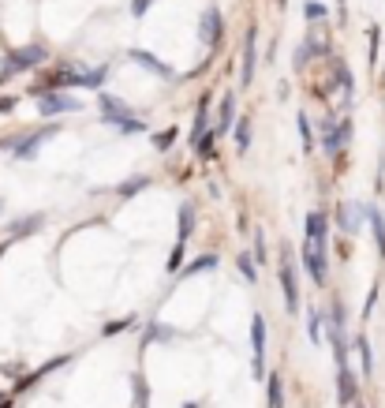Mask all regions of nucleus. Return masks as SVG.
<instances>
[{"label":"nucleus","instance_id":"obj_5","mask_svg":"<svg viewBox=\"0 0 385 408\" xmlns=\"http://www.w3.org/2000/svg\"><path fill=\"white\" fill-rule=\"evenodd\" d=\"M98 105H101V113H105V124H116L120 131L135 120V109H131L127 101L113 98V94H98Z\"/></svg>","mask_w":385,"mask_h":408},{"label":"nucleus","instance_id":"obj_37","mask_svg":"<svg viewBox=\"0 0 385 408\" xmlns=\"http://www.w3.org/2000/svg\"><path fill=\"white\" fill-rule=\"evenodd\" d=\"M370 64H378V26L370 30Z\"/></svg>","mask_w":385,"mask_h":408},{"label":"nucleus","instance_id":"obj_16","mask_svg":"<svg viewBox=\"0 0 385 408\" xmlns=\"http://www.w3.org/2000/svg\"><path fill=\"white\" fill-rule=\"evenodd\" d=\"M191 232H195V206H191V203H183V206H180V217H176V240H180V244H188V240H191Z\"/></svg>","mask_w":385,"mask_h":408},{"label":"nucleus","instance_id":"obj_11","mask_svg":"<svg viewBox=\"0 0 385 408\" xmlns=\"http://www.w3.org/2000/svg\"><path fill=\"white\" fill-rule=\"evenodd\" d=\"M360 221H367V206L363 203H344V206H337V225L344 229V232H360Z\"/></svg>","mask_w":385,"mask_h":408},{"label":"nucleus","instance_id":"obj_30","mask_svg":"<svg viewBox=\"0 0 385 408\" xmlns=\"http://www.w3.org/2000/svg\"><path fill=\"white\" fill-rule=\"evenodd\" d=\"M329 326H340V330H344V304H340V300H333V311H329Z\"/></svg>","mask_w":385,"mask_h":408},{"label":"nucleus","instance_id":"obj_26","mask_svg":"<svg viewBox=\"0 0 385 408\" xmlns=\"http://www.w3.org/2000/svg\"><path fill=\"white\" fill-rule=\"evenodd\" d=\"M146 183H150V176H135V180H124L120 188H116V195H124V199H131V195H139Z\"/></svg>","mask_w":385,"mask_h":408},{"label":"nucleus","instance_id":"obj_36","mask_svg":"<svg viewBox=\"0 0 385 408\" xmlns=\"http://www.w3.org/2000/svg\"><path fill=\"white\" fill-rule=\"evenodd\" d=\"M374 304H378V285H374V288H370V296H367V304H363V319H367V314H370V311H374Z\"/></svg>","mask_w":385,"mask_h":408},{"label":"nucleus","instance_id":"obj_15","mask_svg":"<svg viewBox=\"0 0 385 408\" xmlns=\"http://www.w3.org/2000/svg\"><path fill=\"white\" fill-rule=\"evenodd\" d=\"M236 120H240V116H236V98L232 94H224L221 98V113H217V135H224V131H232L236 128Z\"/></svg>","mask_w":385,"mask_h":408},{"label":"nucleus","instance_id":"obj_43","mask_svg":"<svg viewBox=\"0 0 385 408\" xmlns=\"http://www.w3.org/2000/svg\"><path fill=\"white\" fill-rule=\"evenodd\" d=\"M285 4H288V0H277V8H285Z\"/></svg>","mask_w":385,"mask_h":408},{"label":"nucleus","instance_id":"obj_8","mask_svg":"<svg viewBox=\"0 0 385 408\" xmlns=\"http://www.w3.org/2000/svg\"><path fill=\"white\" fill-rule=\"evenodd\" d=\"M57 131H60L57 124H45L42 131H34V135H23V139H19V147H16V157H23V162H30V157H34L38 150H42V142H45V139H52Z\"/></svg>","mask_w":385,"mask_h":408},{"label":"nucleus","instance_id":"obj_14","mask_svg":"<svg viewBox=\"0 0 385 408\" xmlns=\"http://www.w3.org/2000/svg\"><path fill=\"white\" fill-rule=\"evenodd\" d=\"M355 397H360V386H355V375L348 371V367H340V375H337V401H340V404H352Z\"/></svg>","mask_w":385,"mask_h":408},{"label":"nucleus","instance_id":"obj_39","mask_svg":"<svg viewBox=\"0 0 385 408\" xmlns=\"http://www.w3.org/2000/svg\"><path fill=\"white\" fill-rule=\"evenodd\" d=\"M154 0H135V4H131V11H135V16H146V8H150Z\"/></svg>","mask_w":385,"mask_h":408},{"label":"nucleus","instance_id":"obj_46","mask_svg":"<svg viewBox=\"0 0 385 408\" xmlns=\"http://www.w3.org/2000/svg\"><path fill=\"white\" fill-rule=\"evenodd\" d=\"M337 4H340V8H344V0H337Z\"/></svg>","mask_w":385,"mask_h":408},{"label":"nucleus","instance_id":"obj_45","mask_svg":"<svg viewBox=\"0 0 385 408\" xmlns=\"http://www.w3.org/2000/svg\"><path fill=\"white\" fill-rule=\"evenodd\" d=\"M0 408H11V401H8V404H0Z\"/></svg>","mask_w":385,"mask_h":408},{"label":"nucleus","instance_id":"obj_31","mask_svg":"<svg viewBox=\"0 0 385 408\" xmlns=\"http://www.w3.org/2000/svg\"><path fill=\"white\" fill-rule=\"evenodd\" d=\"M217 139H221V135H217V131H206V135H202V139H198V142H202V147H198V150H202V154L209 157V154H214V142H217Z\"/></svg>","mask_w":385,"mask_h":408},{"label":"nucleus","instance_id":"obj_17","mask_svg":"<svg viewBox=\"0 0 385 408\" xmlns=\"http://www.w3.org/2000/svg\"><path fill=\"white\" fill-rule=\"evenodd\" d=\"M209 131V94H202V101H198V113H195V124H191V139L198 142Z\"/></svg>","mask_w":385,"mask_h":408},{"label":"nucleus","instance_id":"obj_10","mask_svg":"<svg viewBox=\"0 0 385 408\" xmlns=\"http://www.w3.org/2000/svg\"><path fill=\"white\" fill-rule=\"evenodd\" d=\"M352 142V120L348 116H340V124H337V131H329V135H322V150L329 154V157H337L344 147Z\"/></svg>","mask_w":385,"mask_h":408},{"label":"nucleus","instance_id":"obj_29","mask_svg":"<svg viewBox=\"0 0 385 408\" xmlns=\"http://www.w3.org/2000/svg\"><path fill=\"white\" fill-rule=\"evenodd\" d=\"M172 142H176V128H165V131H161V135H157V139H154V147H157V150H168V147H172Z\"/></svg>","mask_w":385,"mask_h":408},{"label":"nucleus","instance_id":"obj_1","mask_svg":"<svg viewBox=\"0 0 385 408\" xmlns=\"http://www.w3.org/2000/svg\"><path fill=\"white\" fill-rule=\"evenodd\" d=\"M49 60V49L45 45H23V49H11L4 64H0V79H8V75H19L26 68H38V64H45Z\"/></svg>","mask_w":385,"mask_h":408},{"label":"nucleus","instance_id":"obj_7","mask_svg":"<svg viewBox=\"0 0 385 408\" xmlns=\"http://www.w3.org/2000/svg\"><path fill=\"white\" fill-rule=\"evenodd\" d=\"M303 232H307V240L326 247L329 244V214H322V210H311L307 217H303Z\"/></svg>","mask_w":385,"mask_h":408},{"label":"nucleus","instance_id":"obj_23","mask_svg":"<svg viewBox=\"0 0 385 408\" xmlns=\"http://www.w3.org/2000/svg\"><path fill=\"white\" fill-rule=\"evenodd\" d=\"M265 386H270V408H285V382H281V375H270V378H265Z\"/></svg>","mask_w":385,"mask_h":408},{"label":"nucleus","instance_id":"obj_2","mask_svg":"<svg viewBox=\"0 0 385 408\" xmlns=\"http://www.w3.org/2000/svg\"><path fill=\"white\" fill-rule=\"evenodd\" d=\"M303 270L311 273V281L314 285H329V255H326V247H318V244H303Z\"/></svg>","mask_w":385,"mask_h":408},{"label":"nucleus","instance_id":"obj_28","mask_svg":"<svg viewBox=\"0 0 385 408\" xmlns=\"http://www.w3.org/2000/svg\"><path fill=\"white\" fill-rule=\"evenodd\" d=\"M176 337V330H168V326H154V330H146V345H150V341H172Z\"/></svg>","mask_w":385,"mask_h":408},{"label":"nucleus","instance_id":"obj_25","mask_svg":"<svg viewBox=\"0 0 385 408\" xmlns=\"http://www.w3.org/2000/svg\"><path fill=\"white\" fill-rule=\"evenodd\" d=\"M236 266H240V273H243L247 281H258V259H255V255L240 251V259H236Z\"/></svg>","mask_w":385,"mask_h":408},{"label":"nucleus","instance_id":"obj_24","mask_svg":"<svg viewBox=\"0 0 385 408\" xmlns=\"http://www.w3.org/2000/svg\"><path fill=\"white\" fill-rule=\"evenodd\" d=\"M232 135H236V147L247 154V147H251V116H240V120H236Z\"/></svg>","mask_w":385,"mask_h":408},{"label":"nucleus","instance_id":"obj_6","mask_svg":"<svg viewBox=\"0 0 385 408\" xmlns=\"http://www.w3.org/2000/svg\"><path fill=\"white\" fill-rule=\"evenodd\" d=\"M255 68H258V26H247L243 38V64H240V86L255 83Z\"/></svg>","mask_w":385,"mask_h":408},{"label":"nucleus","instance_id":"obj_35","mask_svg":"<svg viewBox=\"0 0 385 408\" xmlns=\"http://www.w3.org/2000/svg\"><path fill=\"white\" fill-rule=\"evenodd\" d=\"M255 259L265 262V232H255Z\"/></svg>","mask_w":385,"mask_h":408},{"label":"nucleus","instance_id":"obj_34","mask_svg":"<svg viewBox=\"0 0 385 408\" xmlns=\"http://www.w3.org/2000/svg\"><path fill=\"white\" fill-rule=\"evenodd\" d=\"M180 262H183V244H176V251L168 255V270H172V273H176V270H183Z\"/></svg>","mask_w":385,"mask_h":408},{"label":"nucleus","instance_id":"obj_21","mask_svg":"<svg viewBox=\"0 0 385 408\" xmlns=\"http://www.w3.org/2000/svg\"><path fill=\"white\" fill-rule=\"evenodd\" d=\"M355 352H360V363H363V375L374 371V348H370L367 337H355Z\"/></svg>","mask_w":385,"mask_h":408},{"label":"nucleus","instance_id":"obj_33","mask_svg":"<svg viewBox=\"0 0 385 408\" xmlns=\"http://www.w3.org/2000/svg\"><path fill=\"white\" fill-rule=\"evenodd\" d=\"M307 60H311V52L303 49V42H299V45H296V57H292V68L299 72V68H303V64H307Z\"/></svg>","mask_w":385,"mask_h":408},{"label":"nucleus","instance_id":"obj_3","mask_svg":"<svg viewBox=\"0 0 385 408\" xmlns=\"http://www.w3.org/2000/svg\"><path fill=\"white\" fill-rule=\"evenodd\" d=\"M38 113L42 116H64V113H83V101L71 98V94H57V90H49V94L38 98Z\"/></svg>","mask_w":385,"mask_h":408},{"label":"nucleus","instance_id":"obj_41","mask_svg":"<svg viewBox=\"0 0 385 408\" xmlns=\"http://www.w3.org/2000/svg\"><path fill=\"white\" fill-rule=\"evenodd\" d=\"M318 128H322V135H329V131H337V120H333V116H326V120L318 124Z\"/></svg>","mask_w":385,"mask_h":408},{"label":"nucleus","instance_id":"obj_32","mask_svg":"<svg viewBox=\"0 0 385 408\" xmlns=\"http://www.w3.org/2000/svg\"><path fill=\"white\" fill-rule=\"evenodd\" d=\"M303 16H307V19H314V23H318V19H326L329 11H326V4H307V8H303Z\"/></svg>","mask_w":385,"mask_h":408},{"label":"nucleus","instance_id":"obj_40","mask_svg":"<svg viewBox=\"0 0 385 408\" xmlns=\"http://www.w3.org/2000/svg\"><path fill=\"white\" fill-rule=\"evenodd\" d=\"M131 322H135V319H127V322H109V326H105V334H120L124 326H131Z\"/></svg>","mask_w":385,"mask_h":408},{"label":"nucleus","instance_id":"obj_42","mask_svg":"<svg viewBox=\"0 0 385 408\" xmlns=\"http://www.w3.org/2000/svg\"><path fill=\"white\" fill-rule=\"evenodd\" d=\"M16 109V98H0V113H11Z\"/></svg>","mask_w":385,"mask_h":408},{"label":"nucleus","instance_id":"obj_20","mask_svg":"<svg viewBox=\"0 0 385 408\" xmlns=\"http://www.w3.org/2000/svg\"><path fill=\"white\" fill-rule=\"evenodd\" d=\"M214 266H217V255H198L195 262L183 266V278H195V273H206V270H214Z\"/></svg>","mask_w":385,"mask_h":408},{"label":"nucleus","instance_id":"obj_12","mask_svg":"<svg viewBox=\"0 0 385 408\" xmlns=\"http://www.w3.org/2000/svg\"><path fill=\"white\" fill-rule=\"evenodd\" d=\"M221 26H224L221 11H217V8H206V11H202V26H198L202 45H214V42H217V38H221Z\"/></svg>","mask_w":385,"mask_h":408},{"label":"nucleus","instance_id":"obj_13","mask_svg":"<svg viewBox=\"0 0 385 408\" xmlns=\"http://www.w3.org/2000/svg\"><path fill=\"white\" fill-rule=\"evenodd\" d=\"M42 225H45V214H26V217H19V221H11L8 236H11V240H23L26 232H38Z\"/></svg>","mask_w":385,"mask_h":408},{"label":"nucleus","instance_id":"obj_22","mask_svg":"<svg viewBox=\"0 0 385 408\" xmlns=\"http://www.w3.org/2000/svg\"><path fill=\"white\" fill-rule=\"evenodd\" d=\"M296 128H299V139H303V150H307V154H311V150H314V124L307 120V113H299V116H296Z\"/></svg>","mask_w":385,"mask_h":408},{"label":"nucleus","instance_id":"obj_38","mask_svg":"<svg viewBox=\"0 0 385 408\" xmlns=\"http://www.w3.org/2000/svg\"><path fill=\"white\" fill-rule=\"evenodd\" d=\"M135 397H139V408H146V382L135 378Z\"/></svg>","mask_w":385,"mask_h":408},{"label":"nucleus","instance_id":"obj_27","mask_svg":"<svg viewBox=\"0 0 385 408\" xmlns=\"http://www.w3.org/2000/svg\"><path fill=\"white\" fill-rule=\"evenodd\" d=\"M307 334H311V341H322V314L314 307L307 311Z\"/></svg>","mask_w":385,"mask_h":408},{"label":"nucleus","instance_id":"obj_44","mask_svg":"<svg viewBox=\"0 0 385 408\" xmlns=\"http://www.w3.org/2000/svg\"><path fill=\"white\" fill-rule=\"evenodd\" d=\"M0 214H4V199H0Z\"/></svg>","mask_w":385,"mask_h":408},{"label":"nucleus","instance_id":"obj_19","mask_svg":"<svg viewBox=\"0 0 385 408\" xmlns=\"http://www.w3.org/2000/svg\"><path fill=\"white\" fill-rule=\"evenodd\" d=\"M127 57H131V60H135V64H142V68H146V72H157V75H165V79L172 75V68H168V64H161V60H154V57H150V52H142V49H131V52H127Z\"/></svg>","mask_w":385,"mask_h":408},{"label":"nucleus","instance_id":"obj_18","mask_svg":"<svg viewBox=\"0 0 385 408\" xmlns=\"http://www.w3.org/2000/svg\"><path fill=\"white\" fill-rule=\"evenodd\" d=\"M367 221H370V232H374V244H378V255H385V217L378 206H367Z\"/></svg>","mask_w":385,"mask_h":408},{"label":"nucleus","instance_id":"obj_4","mask_svg":"<svg viewBox=\"0 0 385 408\" xmlns=\"http://www.w3.org/2000/svg\"><path fill=\"white\" fill-rule=\"evenodd\" d=\"M277 278H281V288H285V307H288V314H299V285H296V266H292L288 247H285V262L277 266Z\"/></svg>","mask_w":385,"mask_h":408},{"label":"nucleus","instance_id":"obj_9","mask_svg":"<svg viewBox=\"0 0 385 408\" xmlns=\"http://www.w3.org/2000/svg\"><path fill=\"white\" fill-rule=\"evenodd\" d=\"M251 348H255V375H265V319L255 314L251 319Z\"/></svg>","mask_w":385,"mask_h":408}]
</instances>
